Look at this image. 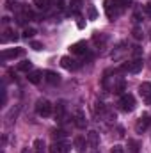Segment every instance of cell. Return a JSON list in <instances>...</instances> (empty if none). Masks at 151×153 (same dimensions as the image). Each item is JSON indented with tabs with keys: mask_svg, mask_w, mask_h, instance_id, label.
<instances>
[{
	"mask_svg": "<svg viewBox=\"0 0 151 153\" xmlns=\"http://www.w3.org/2000/svg\"><path fill=\"white\" fill-rule=\"evenodd\" d=\"M103 4H105V13H107V16H109L110 20H114L115 16H119L121 7H123L121 2H115V0H105Z\"/></svg>",
	"mask_w": 151,
	"mask_h": 153,
	"instance_id": "1",
	"label": "cell"
},
{
	"mask_svg": "<svg viewBox=\"0 0 151 153\" xmlns=\"http://www.w3.org/2000/svg\"><path fill=\"white\" fill-rule=\"evenodd\" d=\"M119 107L124 111V112H132L133 109H135V98L132 96V94H121V98H119Z\"/></svg>",
	"mask_w": 151,
	"mask_h": 153,
	"instance_id": "2",
	"label": "cell"
},
{
	"mask_svg": "<svg viewBox=\"0 0 151 153\" xmlns=\"http://www.w3.org/2000/svg\"><path fill=\"white\" fill-rule=\"evenodd\" d=\"M36 112H38L39 116H43V117H48V116L52 114V103H50L48 100H44V98L38 100V103H36Z\"/></svg>",
	"mask_w": 151,
	"mask_h": 153,
	"instance_id": "3",
	"label": "cell"
},
{
	"mask_svg": "<svg viewBox=\"0 0 151 153\" xmlns=\"http://www.w3.org/2000/svg\"><path fill=\"white\" fill-rule=\"evenodd\" d=\"M150 125H151V116L148 114V112H144V114L137 119V123H135V132H137V134H142V132L148 130Z\"/></svg>",
	"mask_w": 151,
	"mask_h": 153,
	"instance_id": "4",
	"label": "cell"
},
{
	"mask_svg": "<svg viewBox=\"0 0 151 153\" xmlns=\"http://www.w3.org/2000/svg\"><path fill=\"white\" fill-rule=\"evenodd\" d=\"M142 59H135V61H132V62H128V64H124L123 66V70L124 71H130V73H139L141 70H142Z\"/></svg>",
	"mask_w": 151,
	"mask_h": 153,
	"instance_id": "5",
	"label": "cell"
},
{
	"mask_svg": "<svg viewBox=\"0 0 151 153\" xmlns=\"http://www.w3.org/2000/svg\"><path fill=\"white\" fill-rule=\"evenodd\" d=\"M21 53H23L21 48H11V50H4L2 55H0V59H2V61H9V59H16V57H20Z\"/></svg>",
	"mask_w": 151,
	"mask_h": 153,
	"instance_id": "6",
	"label": "cell"
},
{
	"mask_svg": "<svg viewBox=\"0 0 151 153\" xmlns=\"http://www.w3.org/2000/svg\"><path fill=\"white\" fill-rule=\"evenodd\" d=\"M70 150H71V146L66 143H61V141H57L50 146V153H70Z\"/></svg>",
	"mask_w": 151,
	"mask_h": 153,
	"instance_id": "7",
	"label": "cell"
},
{
	"mask_svg": "<svg viewBox=\"0 0 151 153\" xmlns=\"http://www.w3.org/2000/svg\"><path fill=\"white\" fill-rule=\"evenodd\" d=\"M64 112H66L64 102H59V103L55 105V119H57V121H61V123H62V121H66V114H64Z\"/></svg>",
	"mask_w": 151,
	"mask_h": 153,
	"instance_id": "8",
	"label": "cell"
},
{
	"mask_svg": "<svg viewBox=\"0 0 151 153\" xmlns=\"http://www.w3.org/2000/svg\"><path fill=\"white\" fill-rule=\"evenodd\" d=\"M75 125L78 126V128H85V125H87V121H85V116H84V112L80 111V109H76L75 111Z\"/></svg>",
	"mask_w": 151,
	"mask_h": 153,
	"instance_id": "9",
	"label": "cell"
},
{
	"mask_svg": "<svg viewBox=\"0 0 151 153\" xmlns=\"http://www.w3.org/2000/svg\"><path fill=\"white\" fill-rule=\"evenodd\" d=\"M61 64H62V68H66V70H76V68H78V62H76L75 59H71V57H62V59H61Z\"/></svg>",
	"mask_w": 151,
	"mask_h": 153,
	"instance_id": "10",
	"label": "cell"
},
{
	"mask_svg": "<svg viewBox=\"0 0 151 153\" xmlns=\"http://www.w3.org/2000/svg\"><path fill=\"white\" fill-rule=\"evenodd\" d=\"M44 80L48 84H52V85H57L61 82V76H59V73H55V71H46L44 73Z\"/></svg>",
	"mask_w": 151,
	"mask_h": 153,
	"instance_id": "11",
	"label": "cell"
},
{
	"mask_svg": "<svg viewBox=\"0 0 151 153\" xmlns=\"http://www.w3.org/2000/svg\"><path fill=\"white\" fill-rule=\"evenodd\" d=\"M75 148L78 153H84L85 150H87V141L82 137V135H78V137H75Z\"/></svg>",
	"mask_w": 151,
	"mask_h": 153,
	"instance_id": "12",
	"label": "cell"
},
{
	"mask_svg": "<svg viewBox=\"0 0 151 153\" xmlns=\"http://www.w3.org/2000/svg\"><path fill=\"white\" fill-rule=\"evenodd\" d=\"M27 78H29L30 84H39L41 78H43V71H39V70H32V71L27 75Z\"/></svg>",
	"mask_w": 151,
	"mask_h": 153,
	"instance_id": "13",
	"label": "cell"
},
{
	"mask_svg": "<svg viewBox=\"0 0 151 153\" xmlns=\"http://www.w3.org/2000/svg\"><path fill=\"white\" fill-rule=\"evenodd\" d=\"M70 50H71V53L82 55V53H85V52H87V46H85V43H75V45H71V46H70Z\"/></svg>",
	"mask_w": 151,
	"mask_h": 153,
	"instance_id": "14",
	"label": "cell"
},
{
	"mask_svg": "<svg viewBox=\"0 0 151 153\" xmlns=\"http://www.w3.org/2000/svg\"><path fill=\"white\" fill-rule=\"evenodd\" d=\"M87 141H89V144H91V148H98V143H100V137H98V132H94V130H91V132L87 134Z\"/></svg>",
	"mask_w": 151,
	"mask_h": 153,
	"instance_id": "15",
	"label": "cell"
},
{
	"mask_svg": "<svg viewBox=\"0 0 151 153\" xmlns=\"http://www.w3.org/2000/svg\"><path fill=\"white\" fill-rule=\"evenodd\" d=\"M139 94H141L144 100L150 96V94H151V84H150V82H144V84H141V85H139Z\"/></svg>",
	"mask_w": 151,
	"mask_h": 153,
	"instance_id": "16",
	"label": "cell"
},
{
	"mask_svg": "<svg viewBox=\"0 0 151 153\" xmlns=\"http://www.w3.org/2000/svg\"><path fill=\"white\" fill-rule=\"evenodd\" d=\"M18 36H16V32L13 30V29H5L4 30V36H2V43H7V41H16Z\"/></svg>",
	"mask_w": 151,
	"mask_h": 153,
	"instance_id": "17",
	"label": "cell"
},
{
	"mask_svg": "<svg viewBox=\"0 0 151 153\" xmlns=\"http://www.w3.org/2000/svg\"><path fill=\"white\" fill-rule=\"evenodd\" d=\"M34 152L44 153V143H43V139H36V141H34Z\"/></svg>",
	"mask_w": 151,
	"mask_h": 153,
	"instance_id": "18",
	"label": "cell"
},
{
	"mask_svg": "<svg viewBox=\"0 0 151 153\" xmlns=\"http://www.w3.org/2000/svg\"><path fill=\"white\" fill-rule=\"evenodd\" d=\"M52 137H53L55 141H62V139L66 137V132H64V130H53V132H52Z\"/></svg>",
	"mask_w": 151,
	"mask_h": 153,
	"instance_id": "19",
	"label": "cell"
},
{
	"mask_svg": "<svg viewBox=\"0 0 151 153\" xmlns=\"http://www.w3.org/2000/svg\"><path fill=\"white\" fill-rule=\"evenodd\" d=\"M87 13H89V20H96L98 18V11H96L94 5H89L87 7Z\"/></svg>",
	"mask_w": 151,
	"mask_h": 153,
	"instance_id": "20",
	"label": "cell"
},
{
	"mask_svg": "<svg viewBox=\"0 0 151 153\" xmlns=\"http://www.w3.org/2000/svg\"><path fill=\"white\" fill-rule=\"evenodd\" d=\"M30 68H32V62H30V61H23V62H20V66H18L20 71H29Z\"/></svg>",
	"mask_w": 151,
	"mask_h": 153,
	"instance_id": "21",
	"label": "cell"
},
{
	"mask_svg": "<svg viewBox=\"0 0 151 153\" xmlns=\"http://www.w3.org/2000/svg\"><path fill=\"white\" fill-rule=\"evenodd\" d=\"M48 4H50V0H34V5H36L38 9H46Z\"/></svg>",
	"mask_w": 151,
	"mask_h": 153,
	"instance_id": "22",
	"label": "cell"
},
{
	"mask_svg": "<svg viewBox=\"0 0 151 153\" xmlns=\"http://www.w3.org/2000/svg\"><path fill=\"white\" fill-rule=\"evenodd\" d=\"M93 41H94L96 45H103V43L107 41V36H105V34H100V36H98V34H94V38H93Z\"/></svg>",
	"mask_w": 151,
	"mask_h": 153,
	"instance_id": "23",
	"label": "cell"
},
{
	"mask_svg": "<svg viewBox=\"0 0 151 153\" xmlns=\"http://www.w3.org/2000/svg\"><path fill=\"white\" fill-rule=\"evenodd\" d=\"M5 7H7L9 11H18V9H20V4H18V2H13V0H9V2L5 4Z\"/></svg>",
	"mask_w": 151,
	"mask_h": 153,
	"instance_id": "24",
	"label": "cell"
},
{
	"mask_svg": "<svg viewBox=\"0 0 151 153\" xmlns=\"http://www.w3.org/2000/svg\"><path fill=\"white\" fill-rule=\"evenodd\" d=\"M128 146H130L132 153H137V152H139V143H137V141H128Z\"/></svg>",
	"mask_w": 151,
	"mask_h": 153,
	"instance_id": "25",
	"label": "cell"
},
{
	"mask_svg": "<svg viewBox=\"0 0 151 153\" xmlns=\"http://www.w3.org/2000/svg\"><path fill=\"white\" fill-rule=\"evenodd\" d=\"M34 34H36V30H34V29H30V27H27V29L23 30V38H27V39L32 38Z\"/></svg>",
	"mask_w": 151,
	"mask_h": 153,
	"instance_id": "26",
	"label": "cell"
},
{
	"mask_svg": "<svg viewBox=\"0 0 151 153\" xmlns=\"http://www.w3.org/2000/svg\"><path fill=\"white\" fill-rule=\"evenodd\" d=\"M70 4H71V0H61V2H59V7H61V9H68Z\"/></svg>",
	"mask_w": 151,
	"mask_h": 153,
	"instance_id": "27",
	"label": "cell"
},
{
	"mask_svg": "<svg viewBox=\"0 0 151 153\" xmlns=\"http://www.w3.org/2000/svg\"><path fill=\"white\" fill-rule=\"evenodd\" d=\"M133 38L135 39H142V30H141V29H133Z\"/></svg>",
	"mask_w": 151,
	"mask_h": 153,
	"instance_id": "28",
	"label": "cell"
},
{
	"mask_svg": "<svg viewBox=\"0 0 151 153\" xmlns=\"http://www.w3.org/2000/svg\"><path fill=\"white\" fill-rule=\"evenodd\" d=\"M112 153H124V148L119 146V144H115V146L112 148Z\"/></svg>",
	"mask_w": 151,
	"mask_h": 153,
	"instance_id": "29",
	"label": "cell"
},
{
	"mask_svg": "<svg viewBox=\"0 0 151 153\" xmlns=\"http://www.w3.org/2000/svg\"><path fill=\"white\" fill-rule=\"evenodd\" d=\"M144 13H146V14L151 18V2H148V4L144 5Z\"/></svg>",
	"mask_w": 151,
	"mask_h": 153,
	"instance_id": "30",
	"label": "cell"
},
{
	"mask_svg": "<svg viewBox=\"0 0 151 153\" xmlns=\"http://www.w3.org/2000/svg\"><path fill=\"white\" fill-rule=\"evenodd\" d=\"M34 50H43V45L41 43H38V41H32V45H30Z\"/></svg>",
	"mask_w": 151,
	"mask_h": 153,
	"instance_id": "31",
	"label": "cell"
},
{
	"mask_svg": "<svg viewBox=\"0 0 151 153\" xmlns=\"http://www.w3.org/2000/svg\"><path fill=\"white\" fill-rule=\"evenodd\" d=\"M117 135L123 137V135H124V130H123V128H117Z\"/></svg>",
	"mask_w": 151,
	"mask_h": 153,
	"instance_id": "32",
	"label": "cell"
},
{
	"mask_svg": "<svg viewBox=\"0 0 151 153\" xmlns=\"http://www.w3.org/2000/svg\"><path fill=\"white\" fill-rule=\"evenodd\" d=\"M121 4H123V7H124V5H128V4H132V0H121Z\"/></svg>",
	"mask_w": 151,
	"mask_h": 153,
	"instance_id": "33",
	"label": "cell"
},
{
	"mask_svg": "<svg viewBox=\"0 0 151 153\" xmlns=\"http://www.w3.org/2000/svg\"><path fill=\"white\" fill-rule=\"evenodd\" d=\"M146 103H148V105H151V94L148 96V98H146Z\"/></svg>",
	"mask_w": 151,
	"mask_h": 153,
	"instance_id": "34",
	"label": "cell"
},
{
	"mask_svg": "<svg viewBox=\"0 0 151 153\" xmlns=\"http://www.w3.org/2000/svg\"><path fill=\"white\" fill-rule=\"evenodd\" d=\"M21 153H30V150H29V148H23V150H21Z\"/></svg>",
	"mask_w": 151,
	"mask_h": 153,
	"instance_id": "35",
	"label": "cell"
}]
</instances>
